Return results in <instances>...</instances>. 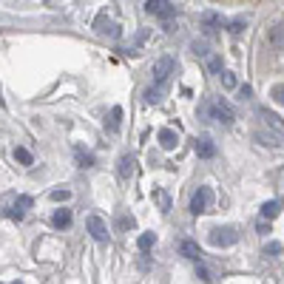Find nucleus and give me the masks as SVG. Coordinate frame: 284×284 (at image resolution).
<instances>
[{
  "label": "nucleus",
  "mask_w": 284,
  "mask_h": 284,
  "mask_svg": "<svg viewBox=\"0 0 284 284\" xmlns=\"http://www.w3.org/2000/svg\"><path fill=\"white\" fill-rule=\"evenodd\" d=\"M202 117L205 119H219V123H225V125H230L236 119V114H233V108H230V103L225 97H216V99H208V103H202Z\"/></svg>",
  "instance_id": "nucleus-2"
},
{
  "label": "nucleus",
  "mask_w": 284,
  "mask_h": 284,
  "mask_svg": "<svg viewBox=\"0 0 284 284\" xmlns=\"http://www.w3.org/2000/svg\"><path fill=\"white\" fill-rule=\"evenodd\" d=\"M239 241V230L233 228V225H225V228H216L213 233H210V245L213 247H230Z\"/></svg>",
  "instance_id": "nucleus-3"
},
{
  "label": "nucleus",
  "mask_w": 284,
  "mask_h": 284,
  "mask_svg": "<svg viewBox=\"0 0 284 284\" xmlns=\"http://www.w3.org/2000/svg\"><path fill=\"white\" fill-rule=\"evenodd\" d=\"M74 156H77V162H80V168H91L94 165V154L86 151L83 145H74Z\"/></svg>",
  "instance_id": "nucleus-14"
},
{
  "label": "nucleus",
  "mask_w": 284,
  "mask_h": 284,
  "mask_svg": "<svg viewBox=\"0 0 284 284\" xmlns=\"http://www.w3.org/2000/svg\"><path fill=\"white\" fill-rule=\"evenodd\" d=\"M119 125H123V108H119V105H114L111 114H108V119H105V128L111 131V134H117Z\"/></svg>",
  "instance_id": "nucleus-13"
},
{
  "label": "nucleus",
  "mask_w": 284,
  "mask_h": 284,
  "mask_svg": "<svg viewBox=\"0 0 284 284\" xmlns=\"http://www.w3.org/2000/svg\"><path fill=\"white\" fill-rule=\"evenodd\" d=\"M154 202L159 205L162 213H168V210H171V196H168V193L162 191V188H154Z\"/></svg>",
  "instance_id": "nucleus-15"
},
{
  "label": "nucleus",
  "mask_w": 284,
  "mask_h": 284,
  "mask_svg": "<svg viewBox=\"0 0 284 284\" xmlns=\"http://www.w3.org/2000/svg\"><path fill=\"white\" fill-rule=\"evenodd\" d=\"M250 94H253V88H250V86H241L239 88V99H247Z\"/></svg>",
  "instance_id": "nucleus-25"
},
{
  "label": "nucleus",
  "mask_w": 284,
  "mask_h": 284,
  "mask_svg": "<svg viewBox=\"0 0 284 284\" xmlns=\"http://www.w3.org/2000/svg\"><path fill=\"white\" fill-rule=\"evenodd\" d=\"M179 253L185 256V259H191V261H202V250H199V245L191 241V239H185L179 245Z\"/></svg>",
  "instance_id": "nucleus-12"
},
{
  "label": "nucleus",
  "mask_w": 284,
  "mask_h": 284,
  "mask_svg": "<svg viewBox=\"0 0 284 284\" xmlns=\"http://www.w3.org/2000/svg\"><path fill=\"white\" fill-rule=\"evenodd\" d=\"M86 228H88V233H91L97 241H108V228H105V222L99 216H88Z\"/></svg>",
  "instance_id": "nucleus-8"
},
{
  "label": "nucleus",
  "mask_w": 284,
  "mask_h": 284,
  "mask_svg": "<svg viewBox=\"0 0 284 284\" xmlns=\"http://www.w3.org/2000/svg\"><path fill=\"white\" fill-rule=\"evenodd\" d=\"M145 12L159 17V20H171L173 14H176V6H173L171 0H148V3H145Z\"/></svg>",
  "instance_id": "nucleus-4"
},
{
  "label": "nucleus",
  "mask_w": 284,
  "mask_h": 284,
  "mask_svg": "<svg viewBox=\"0 0 284 284\" xmlns=\"http://www.w3.org/2000/svg\"><path fill=\"white\" fill-rule=\"evenodd\" d=\"M31 205H34V199H31L29 193H20V196L12 202V208L6 210V216L9 219H17V222H20V219L26 216V210H31Z\"/></svg>",
  "instance_id": "nucleus-6"
},
{
  "label": "nucleus",
  "mask_w": 284,
  "mask_h": 284,
  "mask_svg": "<svg viewBox=\"0 0 284 284\" xmlns=\"http://www.w3.org/2000/svg\"><path fill=\"white\" fill-rule=\"evenodd\" d=\"M196 154L202 156V159H213V156H216V142L210 139V136L196 139Z\"/></svg>",
  "instance_id": "nucleus-10"
},
{
  "label": "nucleus",
  "mask_w": 284,
  "mask_h": 284,
  "mask_svg": "<svg viewBox=\"0 0 284 284\" xmlns=\"http://www.w3.org/2000/svg\"><path fill=\"white\" fill-rule=\"evenodd\" d=\"M154 241H156V236H154V233H142L139 239H136V247H139L142 253H148L151 247H154Z\"/></svg>",
  "instance_id": "nucleus-18"
},
{
  "label": "nucleus",
  "mask_w": 284,
  "mask_h": 284,
  "mask_svg": "<svg viewBox=\"0 0 284 284\" xmlns=\"http://www.w3.org/2000/svg\"><path fill=\"white\" fill-rule=\"evenodd\" d=\"M94 29L103 34V37H111V40H117L119 37V26L114 23V20H108L105 14H99L97 20H94Z\"/></svg>",
  "instance_id": "nucleus-7"
},
{
  "label": "nucleus",
  "mask_w": 284,
  "mask_h": 284,
  "mask_svg": "<svg viewBox=\"0 0 284 284\" xmlns=\"http://www.w3.org/2000/svg\"><path fill=\"white\" fill-rule=\"evenodd\" d=\"M176 74V60L173 57H159L154 63V86L145 88V99L148 103H159L165 97L168 86H171V77Z\"/></svg>",
  "instance_id": "nucleus-1"
},
{
  "label": "nucleus",
  "mask_w": 284,
  "mask_h": 284,
  "mask_svg": "<svg viewBox=\"0 0 284 284\" xmlns=\"http://www.w3.org/2000/svg\"><path fill=\"white\" fill-rule=\"evenodd\" d=\"M12 284H23V281H12Z\"/></svg>",
  "instance_id": "nucleus-26"
},
{
  "label": "nucleus",
  "mask_w": 284,
  "mask_h": 284,
  "mask_svg": "<svg viewBox=\"0 0 284 284\" xmlns=\"http://www.w3.org/2000/svg\"><path fill=\"white\" fill-rule=\"evenodd\" d=\"M51 228H57V230L71 228V210H68V208L54 210V216H51Z\"/></svg>",
  "instance_id": "nucleus-11"
},
{
  "label": "nucleus",
  "mask_w": 284,
  "mask_h": 284,
  "mask_svg": "<svg viewBox=\"0 0 284 284\" xmlns=\"http://www.w3.org/2000/svg\"><path fill=\"white\" fill-rule=\"evenodd\" d=\"M222 83H225V88H236V77H233V71H222Z\"/></svg>",
  "instance_id": "nucleus-22"
},
{
  "label": "nucleus",
  "mask_w": 284,
  "mask_h": 284,
  "mask_svg": "<svg viewBox=\"0 0 284 284\" xmlns=\"http://www.w3.org/2000/svg\"><path fill=\"white\" fill-rule=\"evenodd\" d=\"M281 253V245H278V241H267L265 245V256H278Z\"/></svg>",
  "instance_id": "nucleus-21"
},
{
  "label": "nucleus",
  "mask_w": 284,
  "mask_h": 284,
  "mask_svg": "<svg viewBox=\"0 0 284 284\" xmlns=\"http://www.w3.org/2000/svg\"><path fill=\"white\" fill-rule=\"evenodd\" d=\"M51 199H54V202H66V199H71V191H68V188H60V191H51Z\"/></svg>",
  "instance_id": "nucleus-20"
},
{
  "label": "nucleus",
  "mask_w": 284,
  "mask_h": 284,
  "mask_svg": "<svg viewBox=\"0 0 284 284\" xmlns=\"http://www.w3.org/2000/svg\"><path fill=\"white\" fill-rule=\"evenodd\" d=\"M156 139H159L162 151H173L176 145H179V134H176L173 128H162L159 134H156Z\"/></svg>",
  "instance_id": "nucleus-9"
},
{
  "label": "nucleus",
  "mask_w": 284,
  "mask_h": 284,
  "mask_svg": "<svg viewBox=\"0 0 284 284\" xmlns=\"http://www.w3.org/2000/svg\"><path fill=\"white\" fill-rule=\"evenodd\" d=\"M210 205H213V191L202 185V188H199V191L191 196V210H193V213H205Z\"/></svg>",
  "instance_id": "nucleus-5"
},
{
  "label": "nucleus",
  "mask_w": 284,
  "mask_h": 284,
  "mask_svg": "<svg viewBox=\"0 0 284 284\" xmlns=\"http://www.w3.org/2000/svg\"><path fill=\"white\" fill-rule=\"evenodd\" d=\"M278 208H281V202H278V199L265 202V205H261V219H273V216L278 213Z\"/></svg>",
  "instance_id": "nucleus-17"
},
{
  "label": "nucleus",
  "mask_w": 284,
  "mask_h": 284,
  "mask_svg": "<svg viewBox=\"0 0 284 284\" xmlns=\"http://www.w3.org/2000/svg\"><path fill=\"white\" fill-rule=\"evenodd\" d=\"M14 159H17L20 165H31V162H34V156H31L29 148H20V145H17V148H14Z\"/></svg>",
  "instance_id": "nucleus-19"
},
{
  "label": "nucleus",
  "mask_w": 284,
  "mask_h": 284,
  "mask_svg": "<svg viewBox=\"0 0 284 284\" xmlns=\"http://www.w3.org/2000/svg\"><path fill=\"white\" fill-rule=\"evenodd\" d=\"M270 94H273V99H276L278 105H284V86H273Z\"/></svg>",
  "instance_id": "nucleus-23"
},
{
  "label": "nucleus",
  "mask_w": 284,
  "mask_h": 284,
  "mask_svg": "<svg viewBox=\"0 0 284 284\" xmlns=\"http://www.w3.org/2000/svg\"><path fill=\"white\" fill-rule=\"evenodd\" d=\"M208 66H210V71H213V74H222V60H219V57H210Z\"/></svg>",
  "instance_id": "nucleus-24"
},
{
  "label": "nucleus",
  "mask_w": 284,
  "mask_h": 284,
  "mask_svg": "<svg viewBox=\"0 0 284 284\" xmlns=\"http://www.w3.org/2000/svg\"><path fill=\"white\" fill-rule=\"evenodd\" d=\"M131 173H134V156L125 154L123 159H119V176H123V179H128Z\"/></svg>",
  "instance_id": "nucleus-16"
}]
</instances>
